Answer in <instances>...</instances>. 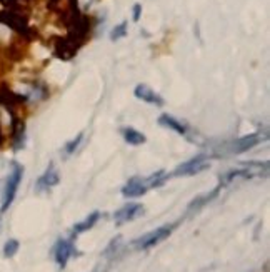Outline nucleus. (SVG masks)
Returning a JSON list of instances; mask_svg holds the SVG:
<instances>
[{"label": "nucleus", "mask_w": 270, "mask_h": 272, "mask_svg": "<svg viewBox=\"0 0 270 272\" xmlns=\"http://www.w3.org/2000/svg\"><path fill=\"white\" fill-rule=\"evenodd\" d=\"M22 175H23V167L20 166V164L14 162V166H12V172L9 175V179H7V184H5L2 211H7L12 202H14L15 194H17V189H18V186H20Z\"/></svg>", "instance_id": "1"}, {"label": "nucleus", "mask_w": 270, "mask_h": 272, "mask_svg": "<svg viewBox=\"0 0 270 272\" xmlns=\"http://www.w3.org/2000/svg\"><path fill=\"white\" fill-rule=\"evenodd\" d=\"M172 231H174V225H162V227H159V229H155L152 232L145 234V236L139 237L134 242V245L137 249H150L159 242H162V240H165L172 234Z\"/></svg>", "instance_id": "2"}, {"label": "nucleus", "mask_w": 270, "mask_h": 272, "mask_svg": "<svg viewBox=\"0 0 270 272\" xmlns=\"http://www.w3.org/2000/svg\"><path fill=\"white\" fill-rule=\"evenodd\" d=\"M207 159H209V157L204 155V154L193 157V159L187 161L184 164H180V166L174 170V175L175 177H182V175H193V174L202 172V170H205L207 167H209Z\"/></svg>", "instance_id": "3"}, {"label": "nucleus", "mask_w": 270, "mask_h": 272, "mask_svg": "<svg viewBox=\"0 0 270 272\" xmlns=\"http://www.w3.org/2000/svg\"><path fill=\"white\" fill-rule=\"evenodd\" d=\"M73 244L70 242V240H65V239H59L57 244L54 245V259L55 262H57L62 269L65 267L68 259H70L73 256Z\"/></svg>", "instance_id": "4"}, {"label": "nucleus", "mask_w": 270, "mask_h": 272, "mask_svg": "<svg viewBox=\"0 0 270 272\" xmlns=\"http://www.w3.org/2000/svg\"><path fill=\"white\" fill-rule=\"evenodd\" d=\"M142 214H143V206L142 204H127L122 209H118V211L114 214V219H115V224L120 225V224L130 222V220L140 217Z\"/></svg>", "instance_id": "5"}, {"label": "nucleus", "mask_w": 270, "mask_h": 272, "mask_svg": "<svg viewBox=\"0 0 270 272\" xmlns=\"http://www.w3.org/2000/svg\"><path fill=\"white\" fill-rule=\"evenodd\" d=\"M149 191L147 180L140 179V177H132V179L122 187L124 197H140Z\"/></svg>", "instance_id": "6"}, {"label": "nucleus", "mask_w": 270, "mask_h": 272, "mask_svg": "<svg viewBox=\"0 0 270 272\" xmlns=\"http://www.w3.org/2000/svg\"><path fill=\"white\" fill-rule=\"evenodd\" d=\"M135 97L140 99L142 102H147V104H152V105H157V107H162L164 105V99H162L159 94H155L152 88L143 85V84H139L135 87Z\"/></svg>", "instance_id": "7"}, {"label": "nucleus", "mask_w": 270, "mask_h": 272, "mask_svg": "<svg viewBox=\"0 0 270 272\" xmlns=\"http://www.w3.org/2000/svg\"><path fill=\"white\" fill-rule=\"evenodd\" d=\"M262 141V135L259 134H252V135H246L242 139H238V141L232 142L230 145V152L232 154H242V152H247L249 149L255 147L257 144Z\"/></svg>", "instance_id": "8"}, {"label": "nucleus", "mask_w": 270, "mask_h": 272, "mask_svg": "<svg viewBox=\"0 0 270 272\" xmlns=\"http://www.w3.org/2000/svg\"><path fill=\"white\" fill-rule=\"evenodd\" d=\"M60 180L59 172L54 169V164H50L48 169L45 170V174H43L39 180H37V191L42 192V191H47V189L57 186Z\"/></svg>", "instance_id": "9"}, {"label": "nucleus", "mask_w": 270, "mask_h": 272, "mask_svg": "<svg viewBox=\"0 0 270 272\" xmlns=\"http://www.w3.org/2000/svg\"><path fill=\"white\" fill-rule=\"evenodd\" d=\"M159 124L162 125V127H167V129L175 130L177 134H182V135L187 134V127H185V125L182 124L180 120L175 119V117L168 116V114H164V116L159 117Z\"/></svg>", "instance_id": "10"}, {"label": "nucleus", "mask_w": 270, "mask_h": 272, "mask_svg": "<svg viewBox=\"0 0 270 272\" xmlns=\"http://www.w3.org/2000/svg\"><path fill=\"white\" fill-rule=\"evenodd\" d=\"M255 172H252L250 169H234L230 170V172H225L224 175H220V182L222 184H230V182H234L235 179H250V177H254Z\"/></svg>", "instance_id": "11"}, {"label": "nucleus", "mask_w": 270, "mask_h": 272, "mask_svg": "<svg viewBox=\"0 0 270 272\" xmlns=\"http://www.w3.org/2000/svg\"><path fill=\"white\" fill-rule=\"evenodd\" d=\"M122 135L125 139V142H129L130 145H140L145 142V135H143L142 132L135 130L134 127H124Z\"/></svg>", "instance_id": "12"}, {"label": "nucleus", "mask_w": 270, "mask_h": 272, "mask_svg": "<svg viewBox=\"0 0 270 272\" xmlns=\"http://www.w3.org/2000/svg\"><path fill=\"white\" fill-rule=\"evenodd\" d=\"M99 219H100V212H99V211L92 212L89 217H85V219L82 220V222H79V224L73 225V234H82V232H85V231L92 229V227L97 224Z\"/></svg>", "instance_id": "13"}, {"label": "nucleus", "mask_w": 270, "mask_h": 272, "mask_svg": "<svg viewBox=\"0 0 270 272\" xmlns=\"http://www.w3.org/2000/svg\"><path fill=\"white\" fill-rule=\"evenodd\" d=\"M218 194V189H215V191H212L210 194H205V195H200V197H197V199H193L192 202H190V206H188V212H193V211H199L200 207L202 206H205L207 202H210L215 195Z\"/></svg>", "instance_id": "14"}, {"label": "nucleus", "mask_w": 270, "mask_h": 272, "mask_svg": "<svg viewBox=\"0 0 270 272\" xmlns=\"http://www.w3.org/2000/svg\"><path fill=\"white\" fill-rule=\"evenodd\" d=\"M17 251H18V240L10 239L5 242V245H4V256L5 257H14L17 254Z\"/></svg>", "instance_id": "15"}, {"label": "nucleus", "mask_w": 270, "mask_h": 272, "mask_svg": "<svg viewBox=\"0 0 270 272\" xmlns=\"http://www.w3.org/2000/svg\"><path fill=\"white\" fill-rule=\"evenodd\" d=\"M125 35H127V22H122V24H118L114 30H112L110 39L112 40H118V39H122V37H125Z\"/></svg>", "instance_id": "16"}, {"label": "nucleus", "mask_w": 270, "mask_h": 272, "mask_svg": "<svg viewBox=\"0 0 270 272\" xmlns=\"http://www.w3.org/2000/svg\"><path fill=\"white\" fill-rule=\"evenodd\" d=\"M82 139H84V134H79L77 137L73 139V141L68 142V144L65 145V152H67V154H73L75 150H77L79 145H80V141H82Z\"/></svg>", "instance_id": "17"}, {"label": "nucleus", "mask_w": 270, "mask_h": 272, "mask_svg": "<svg viewBox=\"0 0 270 272\" xmlns=\"http://www.w3.org/2000/svg\"><path fill=\"white\" fill-rule=\"evenodd\" d=\"M140 14H142V5H140V4H135V5H134V20H135V22L140 18Z\"/></svg>", "instance_id": "18"}]
</instances>
